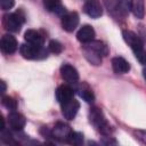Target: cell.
<instances>
[{
    "label": "cell",
    "instance_id": "obj_1",
    "mask_svg": "<svg viewBox=\"0 0 146 146\" xmlns=\"http://www.w3.org/2000/svg\"><path fill=\"white\" fill-rule=\"evenodd\" d=\"M122 35H123L124 41L128 43V46H130L136 58L141 64L145 65L146 64V51L144 49V44H143L140 38L136 33H133L132 31H129V30H124L122 32Z\"/></svg>",
    "mask_w": 146,
    "mask_h": 146
},
{
    "label": "cell",
    "instance_id": "obj_2",
    "mask_svg": "<svg viewBox=\"0 0 146 146\" xmlns=\"http://www.w3.org/2000/svg\"><path fill=\"white\" fill-rule=\"evenodd\" d=\"M89 120L90 123L104 136H110L112 132V127L107 122L103 112L98 107H91L89 111Z\"/></svg>",
    "mask_w": 146,
    "mask_h": 146
},
{
    "label": "cell",
    "instance_id": "obj_3",
    "mask_svg": "<svg viewBox=\"0 0 146 146\" xmlns=\"http://www.w3.org/2000/svg\"><path fill=\"white\" fill-rule=\"evenodd\" d=\"M21 55L26 59H42L48 56V51L39 44L33 43H24L19 48Z\"/></svg>",
    "mask_w": 146,
    "mask_h": 146
},
{
    "label": "cell",
    "instance_id": "obj_4",
    "mask_svg": "<svg viewBox=\"0 0 146 146\" xmlns=\"http://www.w3.org/2000/svg\"><path fill=\"white\" fill-rule=\"evenodd\" d=\"M24 22H25V16L22 10L11 14H6L2 19L5 29L10 32H18Z\"/></svg>",
    "mask_w": 146,
    "mask_h": 146
},
{
    "label": "cell",
    "instance_id": "obj_5",
    "mask_svg": "<svg viewBox=\"0 0 146 146\" xmlns=\"http://www.w3.org/2000/svg\"><path fill=\"white\" fill-rule=\"evenodd\" d=\"M71 132H72V129L63 122H57L51 130L52 139H56L58 141H65V143L67 141V138Z\"/></svg>",
    "mask_w": 146,
    "mask_h": 146
},
{
    "label": "cell",
    "instance_id": "obj_6",
    "mask_svg": "<svg viewBox=\"0 0 146 146\" xmlns=\"http://www.w3.org/2000/svg\"><path fill=\"white\" fill-rule=\"evenodd\" d=\"M62 27L66 32H73L79 24V15L75 11L66 13L62 16Z\"/></svg>",
    "mask_w": 146,
    "mask_h": 146
},
{
    "label": "cell",
    "instance_id": "obj_7",
    "mask_svg": "<svg viewBox=\"0 0 146 146\" xmlns=\"http://www.w3.org/2000/svg\"><path fill=\"white\" fill-rule=\"evenodd\" d=\"M83 10L91 18H98L103 15V7L99 0H87L83 6Z\"/></svg>",
    "mask_w": 146,
    "mask_h": 146
},
{
    "label": "cell",
    "instance_id": "obj_8",
    "mask_svg": "<svg viewBox=\"0 0 146 146\" xmlns=\"http://www.w3.org/2000/svg\"><path fill=\"white\" fill-rule=\"evenodd\" d=\"M60 75L66 82L72 84H75L79 81V73L76 68L70 64H63L60 66Z\"/></svg>",
    "mask_w": 146,
    "mask_h": 146
},
{
    "label": "cell",
    "instance_id": "obj_9",
    "mask_svg": "<svg viewBox=\"0 0 146 146\" xmlns=\"http://www.w3.org/2000/svg\"><path fill=\"white\" fill-rule=\"evenodd\" d=\"M80 104L76 99L72 98L71 100L62 104V113L66 120H73L79 111Z\"/></svg>",
    "mask_w": 146,
    "mask_h": 146
},
{
    "label": "cell",
    "instance_id": "obj_10",
    "mask_svg": "<svg viewBox=\"0 0 146 146\" xmlns=\"http://www.w3.org/2000/svg\"><path fill=\"white\" fill-rule=\"evenodd\" d=\"M8 123H9L11 129L18 131V130H22L24 128L26 120H25L23 114L16 112V111H11L8 115Z\"/></svg>",
    "mask_w": 146,
    "mask_h": 146
},
{
    "label": "cell",
    "instance_id": "obj_11",
    "mask_svg": "<svg viewBox=\"0 0 146 146\" xmlns=\"http://www.w3.org/2000/svg\"><path fill=\"white\" fill-rule=\"evenodd\" d=\"M83 48L96 52L100 57H104V56L108 55V47L106 46V43H104L103 41H99V40H92L88 43H84Z\"/></svg>",
    "mask_w": 146,
    "mask_h": 146
},
{
    "label": "cell",
    "instance_id": "obj_12",
    "mask_svg": "<svg viewBox=\"0 0 146 146\" xmlns=\"http://www.w3.org/2000/svg\"><path fill=\"white\" fill-rule=\"evenodd\" d=\"M1 50L5 54H14L17 49V41L16 39L10 34H5L1 38Z\"/></svg>",
    "mask_w": 146,
    "mask_h": 146
},
{
    "label": "cell",
    "instance_id": "obj_13",
    "mask_svg": "<svg viewBox=\"0 0 146 146\" xmlns=\"http://www.w3.org/2000/svg\"><path fill=\"white\" fill-rule=\"evenodd\" d=\"M73 98V89L66 84L59 86L56 90V99L62 105Z\"/></svg>",
    "mask_w": 146,
    "mask_h": 146
},
{
    "label": "cell",
    "instance_id": "obj_14",
    "mask_svg": "<svg viewBox=\"0 0 146 146\" xmlns=\"http://www.w3.org/2000/svg\"><path fill=\"white\" fill-rule=\"evenodd\" d=\"M76 38L82 43H88L95 39V30L90 25H83L76 33Z\"/></svg>",
    "mask_w": 146,
    "mask_h": 146
},
{
    "label": "cell",
    "instance_id": "obj_15",
    "mask_svg": "<svg viewBox=\"0 0 146 146\" xmlns=\"http://www.w3.org/2000/svg\"><path fill=\"white\" fill-rule=\"evenodd\" d=\"M112 68L116 74H125L129 72L130 65L123 57L116 56L112 59Z\"/></svg>",
    "mask_w": 146,
    "mask_h": 146
},
{
    "label": "cell",
    "instance_id": "obj_16",
    "mask_svg": "<svg viewBox=\"0 0 146 146\" xmlns=\"http://www.w3.org/2000/svg\"><path fill=\"white\" fill-rule=\"evenodd\" d=\"M44 8L50 13H56L58 15H65V8L63 7L60 0H42Z\"/></svg>",
    "mask_w": 146,
    "mask_h": 146
},
{
    "label": "cell",
    "instance_id": "obj_17",
    "mask_svg": "<svg viewBox=\"0 0 146 146\" xmlns=\"http://www.w3.org/2000/svg\"><path fill=\"white\" fill-rule=\"evenodd\" d=\"M24 39L29 43L39 44V46L43 44V35L36 30H27L24 34Z\"/></svg>",
    "mask_w": 146,
    "mask_h": 146
},
{
    "label": "cell",
    "instance_id": "obj_18",
    "mask_svg": "<svg viewBox=\"0 0 146 146\" xmlns=\"http://www.w3.org/2000/svg\"><path fill=\"white\" fill-rule=\"evenodd\" d=\"M130 11L136 18L141 19L145 15V5L144 0H130Z\"/></svg>",
    "mask_w": 146,
    "mask_h": 146
},
{
    "label": "cell",
    "instance_id": "obj_19",
    "mask_svg": "<svg viewBox=\"0 0 146 146\" xmlns=\"http://www.w3.org/2000/svg\"><path fill=\"white\" fill-rule=\"evenodd\" d=\"M104 2H105V6H106L108 13L113 16V18H115V19L124 18V16H123L122 13L120 11V9H119V7H117L115 0H105Z\"/></svg>",
    "mask_w": 146,
    "mask_h": 146
},
{
    "label": "cell",
    "instance_id": "obj_20",
    "mask_svg": "<svg viewBox=\"0 0 146 146\" xmlns=\"http://www.w3.org/2000/svg\"><path fill=\"white\" fill-rule=\"evenodd\" d=\"M78 91V95L83 99L86 100L87 103H92L95 100V96H94V92L91 91V89L87 86V84H82L81 87H79L76 89Z\"/></svg>",
    "mask_w": 146,
    "mask_h": 146
},
{
    "label": "cell",
    "instance_id": "obj_21",
    "mask_svg": "<svg viewBox=\"0 0 146 146\" xmlns=\"http://www.w3.org/2000/svg\"><path fill=\"white\" fill-rule=\"evenodd\" d=\"M83 141V135L81 132H75V131H72L67 138V141L68 144L71 145H81Z\"/></svg>",
    "mask_w": 146,
    "mask_h": 146
},
{
    "label": "cell",
    "instance_id": "obj_22",
    "mask_svg": "<svg viewBox=\"0 0 146 146\" xmlns=\"http://www.w3.org/2000/svg\"><path fill=\"white\" fill-rule=\"evenodd\" d=\"M120 11L122 13V15L125 17L128 15V13L130 11V0H115Z\"/></svg>",
    "mask_w": 146,
    "mask_h": 146
},
{
    "label": "cell",
    "instance_id": "obj_23",
    "mask_svg": "<svg viewBox=\"0 0 146 146\" xmlns=\"http://www.w3.org/2000/svg\"><path fill=\"white\" fill-rule=\"evenodd\" d=\"M2 105H3L6 108L10 110V111H15V110L17 108V103H16V100H15L14 98L9 97V96H2Z\"/></svg>",
    "mask_w": 146,
    "mask_h": 146
},
{
    "label": "cell",
    "instance_id": "obj_24",
    "mask_svg": "<svg viewBox=\"0 0 146 146\" xmlns=\"http://www.w3.org/2000/svg\"><path fill=\"white\" fill-rule=\"evenodd\" d=\"M48 49L49 51H51L52 54H60L62 50H63V46L59 41L57 40H51L49 42V46H48Z\"/></svg>",
    "mask_w": 146,
    "mask_h": 146
},
{
    "label": "cell",
    "instance_id": "obj_25",
    "mask_svg": "<svg viewBox=\"0 0 146 146\" xmlns=\"http://www.w3.org/2000/svg\"><path fill=\"white\" fill-rule=\"evenodd\" d=\"M15 0H0V6L2 10H9L14 7Z\"/></svg>",
    "mask_w": 146,
    "mask_h": 146
},
{
    "label": "cell",
    "instance_id": "obj_26",
    "mask_svg": "<svg viewBox=\"0 0 146 146\" xmlns=\"http://www.w3.org/2000/svg\"><path fill=\"white\" fill-rule=\"evenodd\" d=\"M137 135H138V138H139L143 143L146 144V132H145V131H139V132H137Z\"/></svg>",
    "mask_w": 146,
    "mask_h": 146
},
{
    "label": "cell",
    "instance_id": "obj_27",
    "mask_svg": "<svg viewBox=\"0 0 146 146\" xmlns=\"http://www.w3.org/2000/svg\"><path fill=\"white\" fill-rule=\"evenodd\" d=\"M0 83H1V87H2V88H1V94L3 95V94H5V91H6V84H5V82H3V81H1Z\"/></svg>",
    "mask_w": 146,
    "mask_h": 146
},
{
    "label": "cell",
    "instance_id": "obj_28",
    "mask_svg": "<svg viewBox=\"0 0 146 146\" xmlns=\"http://www.w3.org/2000/svg\"><path fill=\"white\" fill-rule=\"evenodd\" d=\"M143 75H144V79L146 80V68H145V70L143 71Z\"/></svg>",
    "mask_w": 146,
    "mask_h": 146
}]
</instances>
